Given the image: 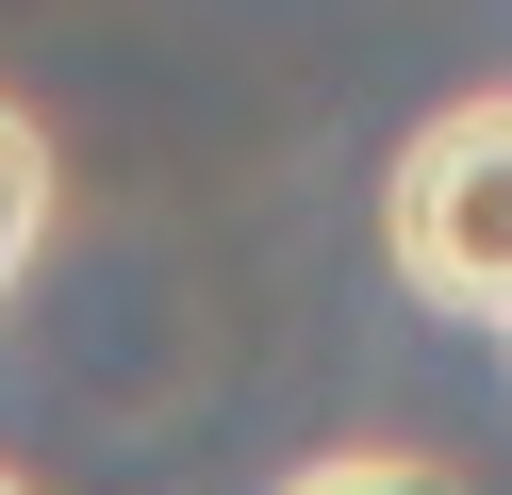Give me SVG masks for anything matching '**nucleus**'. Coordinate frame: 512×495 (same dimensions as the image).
I'll use <instances>...</instances> for the list:
<instances>
[{
	"label": "nucleus",
	"mask_w": 512,
	"mask_h": 495,
	"mask_svg": "<svg viewBox=\"0 0 512 495\" xmlns=\"http://www.w3.org/2000/svg\"><path fill=\"white\" fill-rule=\"evenodd\" d=\"M380 264H397L430 314L512 330V83L446 99V116L397 149V182H380Z\"/></svg>",
	"instance_id": "1"
},
{
	"label": "nucleus",
	"mask_w": 512,
	"mask_h": 495,
	"mask_svg": "<svg viewBox=\"0 0 512 495\" xmlns=\"http://www.w3.org/2000/svg\"><path fill=\"white\" fill-rule=\"evenodd\" d=\"M34 248H50V132L0 99V297L34 281Z\"/></svg>",
	"instance_id": "2"
},
{
	"label": "nucleus",
	"mask_w": 512,
	"mask_h": 495,
	"mask_svg": "<svg viewBox=\"0 0 512 495\" xmlns=\"http://www.w3.org/2000/svg\"><path fill=\"white\" fill-rule=\"evenodd\" d=\"M281 495H463L446 462H413V446H331V462H298Z\"/></svg>",
	"instance_id": "3"
},
{
	"label": "nucleus",
	"mask_w": 512,
	"mask_h": 495,
	"mask_svg": "<svg viewBox=\"0 0 512 495\" xmlns=\"http://www.w3.org/2000/svg\"><path fill=\"white\" fill-rule=\"evenodd\" d=\"M0 495H17V479H0Z\"/></svg>",
	"instance_id": "4"
}]
</instances>
